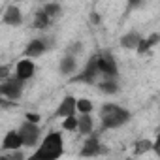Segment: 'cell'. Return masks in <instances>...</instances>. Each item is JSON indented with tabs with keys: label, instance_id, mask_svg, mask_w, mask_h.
I'll list each match as a JSON object with an SVG mask.
<instances>
[{
	"label": "cell",
	"instance_id": "cell-1",
	"mask_svg": "<svg viewBox=\"0 0 160 160\" xmlns=\"http://www.w3.org/2000/svg\"><path fill=\"white\" fill-rule=\"evenodd\" d=\"M64 152V139L58 132H49L42 145L38 147V151L30 156L32 160H55Z\"/></svg>",
	"mask_w": 160,
	"mask_h": 160
},
{
	"label": "cell",
	"instance_id": "cell-2",
	"mask_svg": "<svg viewBox=\"0 0 160 160\" xmlns=\"http://www.w3.org/2000/svg\"><path fill=\"white\" fill-rule=\"evenodd\" d=\"M130 111L117 106V104H104L100 108V121L104 128H119L124 122H128Z\"/></svg>",
	"mask_w": 160,
	"mask_h": 160
},
{
	"label": "cell",
	"instance_id": "cell-3",
	"mask_svg": "<svg viewBox=\"0 0 160 160\" xmlns=\"http://www.w3.org/2000/svg\"><path fill=\"white\" fill-rule=\"evenodd\" d=\"M98 73H100V68H98V55H94V57H91V60H87V64H85V68H83L81 72L72 77V81H73V83H89V85H91L94 79H96Z\"/></svg>",
	"mask_w": 160,
	"mask_h": 160
},
{
	"label": "cell",
	"instance_id": "cell-4",
	"mask_svg": "<svg viewBox=\"0 0 160 160\" xmlns=\"http://www.w3.org/2000/svg\"><path fill=\"white\" fill-rule=\"evenodd\" d=\"M98 68H100V73L104 77H117L119 75V68H117V62H115V57L111 51H102L98 53Z\"/></svg>",
	"mask_w": 160,
	"mask_h": 160
},
{
	"label": "cell",
	"instance_id": "cell-5",
	"mask_svg": "<svg viewBox=\"0 0 160 160\" xmlns=\"http://www.w3.org/2000/svg\"><path fill=\"white\" fill-rule=\"evenodd\" d=\"M23 83L19 77H12V79H4V83L0 85V94L8 100H19L21 92H23Z\"/></svg>",
	"mask_w": 160,
	"mask_h": 160
},
{
	"label": "cell",
	"instance_id": "cell-6",
	"mask_svg": "<svg viewBox=\"0 0 160 160\" xmlns=\"http://www.w3.org/2000/svg\"><path fill=\"white\" fill-rule=\"evenodd\" d=\"M19 134L23 138L25 147H34L40 139V126H38V122H32V121L25 119V122L19 126Z\"/></svg>",
	"mask_w": 160,
	"mask_h": 160
},
{
	"label": "cell",
	"instance_id": "cell-7",
	"mask_svg": "<svg viewBox=\"0 0 160 160\" xmlns=\"http://www.w3.org/2000/svg\"><path fill=\"white\" fill-rule=\"evenodd\" d=\"M34 72H36V64L32 62L30 57H25L15 64V77H19L21 81H28L34 75Z\"/></svg>",
	"mask_w": 160,
	"mask_h": 160
},
{
	"label": "cell",
	"instance_id": "cell-8",
	"mask_svg": "<svg viewBox=\"0 0 160 160\" xmlns=\"http://www.w3.org/2000/svg\"><path fill=\"white\" fill-rule=\"evenodd\" d=\"M75 111H77V98H73V96L68 94V96H64L62 102L58 104L55 115L60 117V119H64V117H68V115H75Z\"/></svg>",
	"mask_w": 160,
	"mask_h": 160
},
{
	"label": "cell",
	"instance_id": "cell-9",
	"mask_svg": "<svg viewBox=\"0 0 160 160\" xmlns=\"http://www.w3.org/2000/svg\"><path fill=\"white\" fill-rule=\"evenodd\" d=\"M21 147H25V143H23V138H21L19 130L17 132L12 130L4 136V139H2V149L4 151H19Z\"/></svg>",
	"mask_w": 160,
	"mask_h": 160
},
{
	"label": "cell",
	"instance_id": "cell-10",
	"mask_svg": "<svg viewBox=\"0 0 160 160\" xmlns=\"http://www.w3.org/2000/svg\"><path fill=\"white\" fill-rule=\"evenodd\" d=\"M2 21L4 25H10V27H19L23 23V15H21V10L17 6H10L6 8L4 15H2Z\"/></svg>",
	"mask_w": 160,
	"mask_h": 160
},
{
	"label": "cell",
	"instance_id": "cell-11",
	"mask_svg": "<svg viewBox=\"0 0 160 160\" xmlns=\"http://www.w3.org/2000/svg\"><path fill=\"white\" fill-rule=\"evenodd\" d=\"M100 152V141L96 136H89L87 141L83 143V149H81V156H96Z\"/></svg>",
	"mask_w": 160,
	"mask_h": 160
},
{
	"label": "cell",
	"instance_id": "cell-12",
	"mask_svg": "<svg viewBox=\"0 0 160 160\" xmlns=\"http://www.w3.org/2000/svg\"><path fill=\"white\" fill-rule=\"evenodd\" d=\"M77 121H79V124H77V130H79V134H83V136H91V134H92L94 122H92V117H91V113H79Z\"/></svg>",
	"mask_w": 160,
	"mask_h": 160
},
{
	"label": "cell",
	"instance_id": "cell-13",
	"mask_svg": "<svg viewBox=\"0 0 160 160\" xmlns=\"http://www.w3.org/2000/svg\"><path fill=\"white\" fill-rule=\"evenodd\" d=\"M45 42L43 40H32L27 47H25V57H30V58H34V57H40L43 51H45Z\"/></svg>",
	"mask_w": 160,
	"mask_h": 160
},
{
	"label": "cell",
	"instance_id": "cell-14",
	"mask_svg": "<svg viewBox=\"0 0 160 160\" xmlns=\"http://www.w3.org/2000/svg\"><path fill=\"white\" fill-rule=\"evenodd\" d=\"M75 68H77V60H75V57H73V55H70V53H66V55L60 58V64H58L60 73L70 75L72 72H75Z\"/></svg>",
	"mask_w": 160,
	"mask_h": 160
},
{
	"label": "cell",
	"instance_id": "cell-15",
	"mask_svg": "<svg viewBox=\"0 0 160 160\" xmlns=\"http://www.w3.org/2000/svg\"><path fill=\"white\" fill-rule=\"evenodd\" d=\"M160 42V34L158 32H154V34H151V36H147V38H141V42H139V45H138V53L139 55H145L151 47H154L156 43Z\"/></svg>",
	"mask_w": 160,
	"mask_h": 160
},
{
	"label": "cell",
	"instance_id": "cell-16",
	"mask_svg": "<svg viewBox=\"0 0 160 160\" xmlns=\"http://www.w3.org/2000/svg\"><path fill=\"white\" fill-rule=\"evenodd\" d=\"M139 42H141V36L138 32H128V34H124L121 38V45L124 49H138Z\"/></svg>",
	"mask_w": 160,
	"mask_h": 160
},
{
	"label": "cell",
	"instance_id": "cell-17",
	"mask_svg": "<svg viewBox=\"0 0 160 160\" xmlns=\"http://www.w3.org/2000/svg\"><path fill=\"white\" fill-rule=\"evenodd\" d=\"M49 23H51V17H49L43 10H38V12H36V15H34V28L43 30V28H47V27H49Z\"/></svg>",
	"mask_w": 160,
	"mask_h": 160
},
{
	"label": "cell",
	"instance_id": "cell-18",
	"mask_svg": "<svg viewBox=\"0 0 160 160\" xmlns=\"http://www.w3.org/2000/svg\"><path fill=\"white\" fill-rule=\"evenodd\" d=\"M98 89H100L104 94H115V92L119 91L117 81H115L113 77H106V81H102V83L98 85Z\"/></svg>",
	"mask_w": 160,
	"mask_h": 160
},
{
	"label": "cell",
	"instance_id": "cell-19",
	"mask_svg": "<svg viewBox=\"0 0 160 160\" xmlns=\"http://www.w3.org/2000/svg\"><path fill=\"white\" fill-rule=\"evenodd\" d=\"M134 145H136L134 147V154H143V152H147V151L152 149V141L151 139H141V141H138Z\"/></svg>",
	"mask_w": 160,
	"mask_h": 160
},
{
	"label": "cell",
	"instance_id": "cell-20",
	"mask_svg": "<svg viewBox=\"0 0 160 160\" xmlns=\"http://www.w3.org/2000/svg\"><path fill=\"white\" fill-rule=\"evenodd\" d=\"M77 124H79V121H77V117H75V115H68V117H64V119H62V128H64V130L73 132V130L77 128Z\"/></svg>",
	"mask_w": 160,
	"mask_h": 160
},
{
	"label": "cell",
	"instance_id": "cell-21",
	"mask_svg": "<svg viewBox=\"0 0 160 160\" xmlns=\"http://www.w3.org/2000/svg\"><path fill=\"white\" fill-rule=\"evenodd\" d=\"M77 111L79 113H91L92 111V102L87 98H77Z\"/></svg>",
	"mask_w": 160,
	"mask_h": 160
},
{
	"label": "cell",
	"instance_id": "cell-22",
	"mask_svg": "<svg viewBox=\"0 0 160 160\" xmlns=\"http://www.w3.org/2000/svg\"><path fill=\"white\" fill-rule=\"evenodd\" d=\"M42 10H43V12H45V13H47L51 19H53V17H57V15L60 13V6H58V4H55V2H49V4H45Z\"/></svg>",
	"mask_w": 160,
	"mask_h": 160
},
{
	"label": "cell",
	"instance_id": "cell-23",
	"mask_svg": "<svg viewBox=\"0 0 160 160\" xmlns=\"http://www.w3.org/2000/svg\"><path fill=\"white\" fill-rule=\"evenodd\" d=\"M25 119H27V121H32V122H40V115H38V113H34V111H32V113L28 111V113L25 115Z\"/></svg>",
	"mask_w": 160,
	"mask_h": 160
},
{
	"label": "cell",
	"instance_id": "cell-24",
	"mask_svg": "<svg viewBox=\"0 0 160 160\" xmlns=\"http://www.w3.org/2000/svg\"><path fill=\"white\" fill-rule=\"evenodd\" d=\"M152 151L160 156V132H158V136H156V139L152 141Z\"/></svg>",
	"mask_w": 160,
	"mask_h": 160
},
{
	"label": "cell",
	"instance_id": "cell-25",
	"mask_svg": "<svg viewBox=\"0 0 160 160\" xmlns=\"http://www.w3.org/2000/svg\"><path fill=\"white\" fill-rule=\"evenodd\" d=\"M0 75L6 79V75H8V66H2V68H0Z\"/></svg>",
	"mask_w": 160,
	"mask_h": 160
},
{
	"label": "cell",
	"instance_id": "cell-26",
	"mask_svg": "<svg viewBox=\"0 0 160 160\" xmlns=\"http://www.w3.org/2000/svg\"><path fill=\"white\" fill-rule=\"evenodd\" d=\"M141 0H130V6H134V4H139Z\"/></svg>",
	"mask_w": 160,
	"mask_h": 160
},
{
	"label": "cell",
	"instance_id": "cell-27",
	"mask_svg": "<svg viewBox=\"0 0 160 160\" xmlns=\"http://www.w3.org/2000/svg\"><path fill=\"white\" fill-rule=\"evenodd\" d=\"M40 2H43V0H40Z\"/></svg>",
	"mask_w": 160,
	"mask_h": 160
},
{
	"label": "cell",
	"instance_id": "cell-28",
	"mask_svg": "<svg viewBox=\"0 0 160 160\" xmlns=\"http://www.w3.org/2000/svg\"><path fill=\"white\" fill-rule=\"evenodd\" d=\"M15 2H19V0H15Z\"/></svg>",
	"mask_w": 160,
	"mask_h": 160
}]
</instances>
